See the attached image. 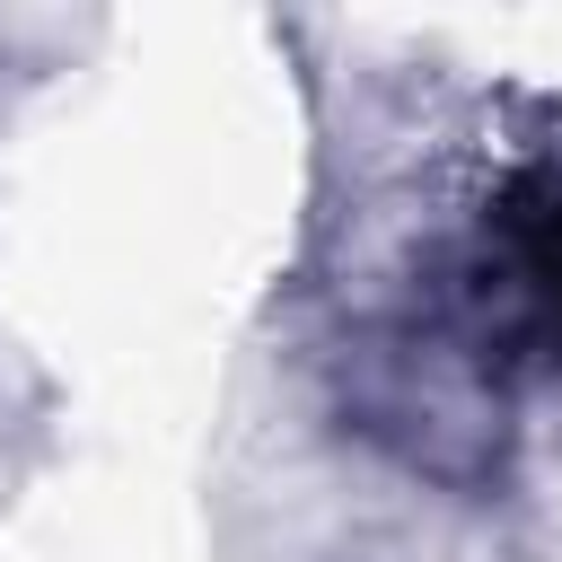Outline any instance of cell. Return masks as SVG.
<instances>
[{"label": "cell", "mask_w": 562, "mask_h": 562, "mask_svg": "<svg viewBox=\"0 0 562 562\" xmlns=\"http://www.w3.org/2000/svg\"><path fill=\"white\" fill-rule=\"evenodd\" d=\"M492 272L518 307V325L562 360V140L527 158L492 211Z\"/></svg>", "instance_id": "obj_1"}]
</instances>
